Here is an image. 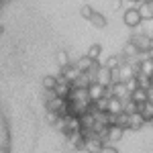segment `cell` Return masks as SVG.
Instances as JSON below:
<instances>
[{
    "mask_svg": "<svg viewBox=\"0 0 153 153\" xmlns=\"http://www.w3.org/2000/svg\"><path fill=\"white\" fill-rule=\"evenodd\" d=\"M129 41L135 45V47H137V51H139V53H147V51L151 49V37L147 35V33H143V31L133 33Z\"/></svg>",
    "mask_w": 153,
    "mask_h": 153,
    "instance_id": "1",
    "label": "cell"
},
{
    "mask_svg": "<svg viewBox=\"0 0 153 153\" xmlns=\"http://www.w3.org/2000/svg\"><path fill=\"white\" fill-rule=\"evenodd\" d=\"M123 23L127 25L129 29H139V27H141L143 19H141V14H139V10H137V6L125 10V14H123Z\"/></svg>",
    "mask_w": 153,
    "mask_h": 153,
    "instance_id": "2",
    "label": "cell"
},
{
    "mask_svg": "<svg viewBox=\"0 0 153 153\" xmlns=\"http://www.w3.org/2000/svg\"><path fill=\"white\" fill-rule=\"evenodd\" d=\"M70 102H78V104H92L90 96H88V88H71L70 96L65 98Z\"/></svg>",
    "mask_w": 153,
    "mask_h": 153,
    "instance_id": "3",
    "label": "cell"
},
{
    "mask_svg": "<svg viewBox=\"0 0 153 153\" xmlns=\"http://www.w3.org/2000/svg\"><path fill=\"white\" fill-rule=\"evenodd\" d=\"M71 88H74V86H71L68 80H63V78L57 74V84H55V88H53L55 96H59V98H68L70 92H71Z\"/></svg>",
    "mask_w": 153,
    "mask_h": 153,
    "instance_id": "4",
    "label": "cell"
},
{
    "mask_svg": "<svg viewBox=\"0 0 153 153\" xmlns=\"http://www.w3.org/2000/svg\"><path fill=\"white\" fill-rule=\"evenodd\" d=\"M94 82H98L100 86H104V88H108V86L112 84V74H110V70H108L106 65H100V68H98Z\"/></svg>",
    "mask_w": 153,
    "mask_h": 153,
    "instance_id": "5",
    "label": "cell"
},
{
    "mask_svg": "<svg viewBox=\"0 0 153 153\" xmlns=\"http://www.w3.org/2000/svg\"><path fill=\"white\" fill-rule=\"evenodd\" d=\"M102 145H104V141H102V139H98L96 135H92V137H88V139H86L84 151H86V153H100V151H102Z\"/></svg>",
    "mask_w": 153,
    "mask_h": 153,
    "instance_id": "6",
    "label": "cell"
},
{
    "mask_svg": "<svg viewBox=\"0 0 153 153\" xmlns=\"http://www.w3.org/2000/svg\"><path fill=\"white\" fill-rule=\"evenodd\" d=\"M88 96H90V100L96 102V100H100V98H104L106 96V88L104 86H100L98 82H92L88 86Z\"/></svg>",
    "mask_w": 153,
    "mask_h": 153,
    "instance_id": "7",
    "label": "cell"
},
{
    "mask_svg": "<svg viewBox=\"0 0 153 153\" xmlns=\"http://www.w3.org/2000/svg\"><path fill=\"white\" fill-rule=\"evenodd\" d=\"M80 74H82V71L78 70V68H76L74 63H70V65H65V68H61V71H59V76H61L63 80H68L70 84H74V82H76V78H78Z\"/></svg>",
    "mask_w": 153,
    "mask_h": 153,
    "instance_id": "8",
    "label": "cell"
},
{
    "mask_svg": "<svg viewBox=\"0 0 153 153\" xmlns=\"http://www.w3.org/2000/svg\"><path fill=\"white\" fill-rule=\"evenodd\" d=\"M125 137V129H120V127H117V125H110L108 127V133H106V143H118L120 139Z\"/></svg>",
    "mask_w": 153,
    "mask_h": 153,
    "instance_id": "9",
    "label": "cell"
},
{
    "mask_svg": "<svg viewBox=\"0 0 153 153\" xmlns=\"http://www.w3.org/2000/svg\"><path fill=\"white\" fill-rule=\"evenodd\" d=\"M145 125H147L145 118L139 112H135V114H129V127H127V131H141Z\"/></svg>",
    "mask_w": 153,
    "mask_h": 153,
    "instance_id": "10",
    "label": "cell"
},
{
    "mask_svg": "<svg viewBox=\"0 0 153 153\" xmlns=\"http://www.w3.org/2000/svg\"><path fill=\"white\" fill-rule=\"evenodd\" d=\"M137 10L143 21H153V2H141L137 4Z\"/></svg>",
    "mask_w": 153,
    "mask_h": 153,
    "instance_id": "11",
    "label": "cell"
},
{
    "mask_svg": "<svg viewBox=\"0 0 153 153\" xmlns=\"http://www.w3.org/2000/svg\"><path fill=\"white\" fill-rule=\"evenodd\" d=\"M106 112H108V114H118V112H123V100L110 96V98H108V106H106Z\"/></svg>",
    "mask_w": 153,
    "mask_h": 153,
    "instance_id": "12",
    "label": "cell"
},
{
    "mask_svg": "<svg viewBox=\"0 0 153 153\" xmlns=\"http://www.w3.org/2000/svg\"><path fill=\"white\" fill-rule=\"evenodd\" d=\"M123 63H127V57L123 55V53H118V55H110V57L106 59L102 65H106L108 70H114V68H118V65H123Z\"/></svg>",
    "mask_w": 153,
    "mask_h": 153,
    "instance_id": "13",
    "label": "cell"
},
{
    "mask_svg": "<svg viewBox=\"0 0 153 153\" xmlns=\"http://www.w3.org/2000/svg\"><path fill=\"white\" fill-rule=\"evenodd\" d=\"M139 114H141V117L145 118V123L149 125V120L153 118V102H151V100H147V102L139 104Z\"/></svg>",
    "mask_w": 153,
    "mask_h": 153,
    "instance_id": "14",
    "label": "cell"
},
{
    "mask_svg": "<svg viewBox=\"0 0 153 153\" xmlns=\"http://www.w3.org/2000/svg\"><path fill=\"white\" fill-rule=\"evenodd\" d=\"M88 21H90V25H92V27H96V29H104L106 25H108V21H106L104 14H102V12H96V10L92 12V16H90Z\"/></svg>",
    "mask_w": 153,
    "mask_h": 153,
    "instance_id": "15",
    "label": "cell"
},
{
    "mask_svg": "<svg viewBox=\"0 0 153 153\" xmlns=\"http://www.w3.org/2000/svg\"><path fill=\"white\" fill-rule=\"evenodd\" d=\"M120 53L127 57V61H131V59H137L139 55H141V53L137 51V47H135L131 41H127V43H125V47H123V51H120Z\"/></svg>",
    "mask_w": 153,
    "mask_h": 153,
    "instance_id": "16",
    "label": "cell"
},
{
    "mask_svg": "<svg viewBox=\"0 0 153 153\" xmlns=\"http://www.w3.org/2000/svg\"><path fill=\"white\" fill-rule=\"evenodd\" d=\"M92 82H94V80L90 78V74H88V71H82V74L76 78V82L71 84V86H74V88H88Z\"/></svg>",
    "mask_w": 153,
    "mask_h": 153,
    "instance_id": "17",
    "label": "cell"
},
{
    "mask_svg": "<svg viewBox=\"0 0 153 153\" xmlns=\"http://www.w3.org/2000/svg\"><path fill=\"white\" fill-rule=\"evenodd\" d=\"M55 61H57L59 70H61V68H65V65L71 63V57H70V53H68L65 49H59L57 53H55Z\"/></svg>",
    "mask_w": 153,
    "mask_h": 153,
    "instance_id": "18",
    "label": "cell"
},
{
    "mask_svg": "<svg viewBox=\"0 0 153 153\" xmlns=\"http://www.w3.org/2000/svg\"><path fill=\"white\" fill-rule=\"evenodd\" d=\"M129 98L133 102H137V104H143V102H147L149 100V96H147V90H143V88H137L135 92H131Z\"/></svg>",
    "mask_w": 153,
    "mask_h": 153,
    "instance_id": "19",
    "label": "cell"
},
{
    "mask_svg": "<svg viewBox=\"0 0 153 153\" xmlns=\"http://www.w3.org/2000/svg\"><path fill=\"white\" fill-rule=\"evenodd\" d=\"M100 55H102V45H98V43L86 49V57H90L92 61H100Z\"/></svg>",
    "mask_w": 153,
    "mask_h": 153,
    "instance_id": "20",
    "label": "cell"
},
{
    "mask_svg": "<svg viewBox=\"0 0 153 153\" xmlns=\"http://www.w3.org/2000/svg\"><path fill=\"white\" fill-rule=\"evenodd\" d=\"M71 63H74L80 71H88L90 68H92V63H94V61H92L90 57H86V55H82V57H78L76 61H71Z\"/></svg>",
    "mask_w": 153,
    "mask_h": 153,
    "instance_id": "21",
    "label": "cell"
},
{
    "mask_svg": "<svg viewBox=\"0 0 153 153\" xmlns=\"http://www.w3.org/2000/svg\"><path fill=\"white\" fill-rule=\"evenodd\" d=\"M135 80H137V86H139V88H143V90H149V88H151V84H153L151 78H149L147 74H141V71L135 76Z\"/></svg>",
    "mask_w": 153,
    "mask_h": 153,
    "instance_id": "22",
    "label": "cell"
},
{
    "mask_svg": "<svg viewBox=\"0 0 153 153\" xmlns=\"http://www.w3.org/2000/svg\"><path fill=\"white\" fill-rule=\"evenodd\" d=\"M123 112H127V114H135V112H139V104L133 102L131 98H125V100H123Z\"/></svg>",
    "mask_w": 153,
    "mask_h": 153,
    "instance_id": "23",
    "label": "cell"
},
{
    "mask_svg": "<svg viewBox=\"0 0 153 153\" xmlns=\"http://www.w3.org/2000/svg\"><path fill=\"white\" fill-rule=\"evenodd\" d=\"M55 84H57V76H45L43 80H41V86H43V90H53L55 88Z\"/></svg>",
    "mask_w": 153,
    "mask_h": 153,
    "instance_id": "24",
    "label": "cell"
},
{
    "mask_svg": "<svg viewBox=\"0 0 153 153\" xmlns=\"http://www.w3.org/2000/svg\"><path fill=\"white\" fill-rule=\"evenodd\" d=\"M92 12H94V8H92V6H90V4H84L82 8H80V16H82V19H86V21H88V19H90V16H92Z\"/></svg>",
    "mask_w": 153,
    "mask_h": 153,
    "instance_id": "25",
    "label": "cell"
},
{
    "mask_svg": "<svg viewBox=\"0 0 153 153\" xmlns=\"http://www.w3.org/2000/svg\"><path fill=\"white\" fill-rule=\"evenodd\" d=\"M100 153H118V147H114L112 143H104L102 145V151Z\"/></svg>",
    "mask_w": 153,
    "mask_h": 153,
    "instance_id": "26",
    "label": "cell"
},
{
    "mask_svg": "<svg viewBox=\"0 0 153 153\" xmlns=\"http://www.w3.org/2000/svg\"><path fill=\"white\" fill-rule=\"evenodd\" d=\"M125 86H127V92H135V90H137V88H139V86H137V80H135V78H131L129 82H125Z\"/></svg>",
    "mask_w": 153,
    "mask_h": 153,
    "instance_id": "27",
    "label": "cell"
},
{
    "mask_svg": "<svg viewBox=\"0 0 153 153\" xmlns=\"http://www.w3.org/2000/svg\"><path fill=\"white\" fill-rule=\"evenodd\" d=\"M45 118H47L49 125H55V123H57V118H59V114H57V112H47V117H45Z\"/></svg>",
    "mask_w": 153,
    "mask_h": 153,
    "instance_id": "28",
    "label": "cell"
},
{
    "mask_svg": "<svg viewBox=\"0 0 153 153\" xmlns=\"http://www.w3.org/2000/svg\"><path fill=\"white\" fill-rule=\"evenodd\" d=\"M147 96H149V100H151V102H153V84H151V88L147 90Z\"/></svg>",
    "mask_w": 153,
    "mask_h": 153,
    "instance_id": "29",
    "label": "cell"
},
{
    "mask_svg": "<svg viewBox=\"0 0 153 153\" xmlns=\"http://www.w3.org/2000/svg\"><path fill=\"white\" fill-rule=\"evenodd\" d=\"M127 2H131V4H135V6H137V4H141L143 0H127Z\"/></svg>",
    "mask_w": 153,
    "mask_h": 153,
    "instance_id": "30",
    "label": "cell"
},
{
    "mask_svg": "<svg viewBox=\"0 0 153 153\" xmlns=\"http://www.w3.org/2000/svg\"><path fill=\"white\" fill-rule=\"evenodd\" d=\"M0 153H8V147H0Z\"/></svg>",
    "mask_w": 153,
    "mask_h": 153,
    "instance_id": "31",
    "label": "cell"
},
{
    "mask_svg": "<svg viewBox=\"0 0 153 153\" xmlns=\"http://www.w3.org/2000/svg\"><path fill=\"white\" fill-rule=\"evenodd\" d=\"M2 33H4V27H2V25H0V35H2Z\"/></svg>",
    "mask_w": 153,
    "mask_h": 153,
    "instance_id": "32",
    "label": "cell"
},
{
    "mask_svg": "<svg viewBox=\"0 0 153 153\" xmlns=\"http://www.w3.org/2000/svg\"><path fill=\"white\" fill-rule=\"evenodd\" d=\"M149 125H151V129H153V118H151V120H149Z\"/></svg>",
    "mask_w": 153,
    "mask_h": 153,
    "instance_id": "33",
    "label": "cell"
},
{
    "mask_svg": "<svg viewBox=\"0 0 153 153\" xmlns=\"http://www.w3.org/2000/svg\"><path fill=\"white\" fill-rule=\"evenodd\" d=\"M151 51H153V37H151Z\"/></svg>",
    "mask_w": 153,
    "mask_h": 153,
    "instance_id": "34",
    "label": "cell"
},
{
    "mask_svg": "<svg viewBox=\"0 0 153 153\" xmlns=\"http://www.w3.org/2000/svg\"><path fill=\"white\" fill-rule=\"evenodd\" d=\"M143 2H153V0H143Z\"/></svg>",
    "mask_w": 153,
    "mask_h": 153,
    "instance_id": "35",
    "label": "cell"
},
{
    "mask_svg": "<svg viewBox=\"0 0 153 153\" xmlns=\"http://www.w3.org/2000/svg\"><path fill=\"white\" fill-rule=\"evenodd\" d=\"M0 10H2V2H0Z\"/></svg>",
    "mask_w": 153,
    "mask_h": 153,
    "instance_id": "36",
    "label": "cell"
},
{
    "mask_svg": "<svg viewBox=\"0 0 153 153\" xmlns=\"http://www.w3.org/2000/svg\"><path fill=\"white\" fill-rule=\"evenodd\" d=\"M2 2H6V0H2Z\"/></svg>",
    "mask_w": 153,
    "mask_h": 153,
    "instance_id": "37",
    "label": "cell"
},
{
    "mask_svg": "<svg viewBox=\"0 0 153 153\" xmlns=\"http://www.w3.org/2000/svg\"><path fill=\"white\" fill-rule=\"evenodd\" d=\"M0 2H2V0H0Z\"/></svg>",
    "mask_w": 153,
    "mask_h": 153,
    "instance_id": "38",
    "label": "cell"
}]
</instances>
